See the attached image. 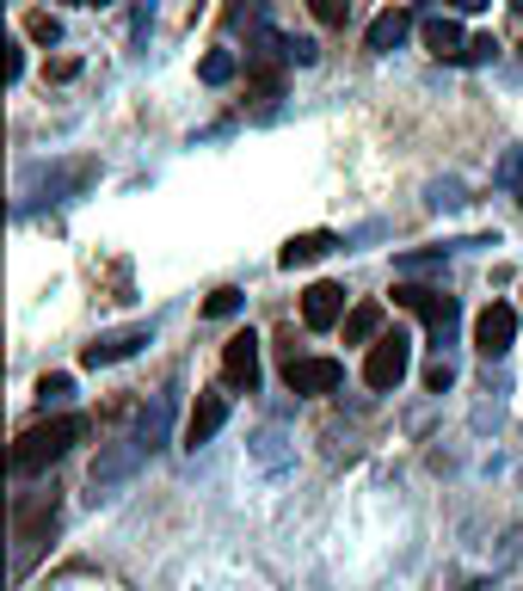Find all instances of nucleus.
Returning <instances> with one entry per match:
<instances>
[{
  "mask_svg": "<svg viewBox=\"0 0 523 591\" xmlns=\"http://www.w3.org/2000/svg\"><path fill=\"white\" fill-rule=\"evenodd\" d=\"M80 438H87V420H80V413H56V420L25 425L20 444H13V468H20V475H38V468H50L56 457H68Z\"/></svg>",
  "mask_w": 523,
  "mask_h": 591,
  "instance_id": "nucleus-1",
  "label": "nucleus"
},
{
  "mask_svg": "<svg viewBox=\"0 0 523 591\" xmlns=\"http://www.w3.org/2000/svg\"><path fill=\"white\" fill-rule=\"evenodd\" d=\"M407 363H412V339L407 333H375L370 358H363V382H370L375 395H388L394 382L407 376Z\"/></svg>",
  "mask_w": 523,
  "mask_h": 591,
  "instance_id": "nucleus-2",
  "label": "nucleus"
},
{
  "mask_svg": "<svg viewBox=\"0 0 523 591\" xmlns=\"http://www.w3.org/2000/svg\"><path fill=\"white\" fill-rule=\"evenodd\" d=\"M345 382V363L339 358H290L283 363V388L290 395H333Z\"/></svg>",
  "mask_w": 523,
  "mask_h": 591,
  "instance_id": "nucleus-3",
  "label": "nucleus"
},
{
  "mask_svg": "<svg viewBox=\"0 0 523 591\" xmlns=\"http://www.w3.org/2000/svg\"><path fill=\"white\" fill-rule=\"evenodd\" d=\"M511 339H518V308L511 303H486L481 314H474V351H481V358H499Z\"/></svg>",
  "mask_w": 523,
  "mask_h": 591,
  "instance_id": "nucleus-4",
  "label": "nucleus"
},
{
  "mask_svg": "<svg viewBox=\"0 0 523 591\" xmlns=\"http://www.w3.org/2000/svg\"><path fill=\"white\" fill-rule=\"evenodd\" d=\"M394 303H400V308H412V314H419V321H425L431 333H449V321H456V303H449L444 290L400 284V290H394Z\"/></svg>",
  "mask_w": 523,
  "mask_h": 591,
  "instance_id": "nucleus-5",
  "label": "nucleus"
},
{
  "mask_svg": "<svg viewBox=\"0 0 523 591\" xmlns=\"http://www.w3.org/2000/svg\"><path fill=\"white\" fill-rule=\"evenodd\" d=\"M136 345H149V326H117V333H99V339L80 351V363H87V370H105V363H124Z\"/></svg>",
  "mask_w": 523,
  "mask_h": 591,
  "instance_id": "nucleus-6",
  "label": "nucleus"
},
{
  "mask_svg": "<svg viewBox=\"0 0 523 591\" xmlns=\"http://www.w3.org/2000/svg\"><path fill=\"white\" fill-rule=\"evenodd\" d=\"M345 314H352V308H345V290H339V284H308V290H302V321L315 326V333L339 326Z\"/></svg>",
  "mask_w": 523,
  "mask_h": 591,
  "instance_id": "nucleus-7",
  "label": "nucleus"
},
{
  "mask_svg": "<svg viewBox=\"0 0 523 591\" xmlns=\"http://www.w3.org/2000/svg\"><path fill=\"white\" fill-rule=\"evenodd\" d=\"M339 247V234L333 229H308V234H290L278 253V266L283 271H302V266H315V259H327V253Z\"/></svg>",
  "mask_w": 523,
  "mask_h": 591,
  "instance_id": "nucleus-8",
  "label": "nucleus"
},
{
  "mask_svg": "<svg viewBox=\"0 0 523 591\" xmlns=\"http://www.w3.org/2000/svg\"><path fill=\"white\" fill-rule=\"evenodd\" d=\"M222 376L234 382V388H253V382H259V339H253V333H234V339L222 345Z\"/></svg>",
  "mask_w": 523,
  "mask_h": 591,
  "instance_id": "nucleus-9",
  "label": "nucleus"
},
{
  "mask_svg": "<svg viewBox=\"0 0 523 591\" xmlns=\"http://www.w3.org/2000/svg\"><path fill=\"white\" fill-rule=\"evenodd\" d=\"M222 420H228V401L222 395H197L191 401V413H186V444L197 450V444H209L216 432H222Z\"/></svg>",
  "mask_w": 523,
  "mask_h": 591,
  "instance_id": "nucleus-10",
  "label": "nucleus"
},
{
  "mask_svg": "<svg viewBox=\"0 0 523 591\" xmlns=\"http://www.w3.org/2000/svg\"><path fill=\"white\" fill-rule=\"evenodd\" d=\"M419 38H425V50H431L437 62H456V56H462V43H468V38H462V25H456V20H444V13L419 25Z\"/></svg>",
  "mask_w": 523,
  "mask_h": 591,
  "instance_id": "nucleus-11",
  "label": "nucleus"
},
{
  "mask_svg": "<svg viewBox=\"0 0 523 591\" xmlns=\"http://www.w3.org/2000/svg\"><path fill=\"white\" fill-rule=\"evenodd\" d=\"M407 31H412V13H407V7H388V13H375V25H370V38H363V43H370L375 56H388Z\"/></svg>",
  "mask_w": 523,
  "mask_h": 591,
  "instance_id": "nucleus-12",
  "label": "nucleus"
},
{
  "mask_svg": "<svg viewBox=\"0 0 523 591\" xmlns=\"http://www.w3.org/2000/svg\"><path fill=\"white\" fill-rule=\"evenodd\" d=\"M339 326H345V345H370L382 333V303H357Z\"/></svg>",
  "mask_w": 523,
  "mask_h": 591,
  "instance_id": "nucleus-13",
  "label": "nucleus"
},
{
  "mask_svg": "<svg viewBox=\"0 0 523 591\" xmlns=\"http://www.w3.org/2000/svg\"><path fill=\"white\" fill-rule=\"evenodd\" d=\"M197 80H204V87H222V80H234V56H228V50H209V56L197 62Z\"/></svg>",
  "mask_w": 523,
  "mask_h": 591,
  "instance_id": "nucleus-14",
  "label": "nucleus"
},
{
  "mask_svg": "<svg viewBox=\"0 0 523 591\" xmlns=\"http://www.w3.org/2000/svg\"><path fill=\"white\" fill-rule=\"evenodd\" d=\"M25 38L31 43H62V20L56 13H25Z\"/></svg>",
  "mask_w": 523,
  "mask_h": 591,
  "instance_id": "nucleus-15",
  "label": "nucleus"
},
{
  "mask_svg": "<svg viewBox=\"0 0 523 591\" xmlns=\"http://www.w3.org/2000/svg\"><path fill=\"white\" fill-rule=\"evenodd\" d=\"M246 87H253V93H259V99H278V87H283V68H278V62H259Z\"/></svg>",
  "mask_w": 523,
  "mask_h": 591,
  "instance_id": "nucleus-16",
  "label": "nucleus"
},
{
  "mask_svg": "<svg viewBox=\"0 0 523 591\" xmlns=\"http://www.w3.org/2000/svg\"><path fill=\"white\" fill-rule=\"evenodd\" d=\"M308 13H315L320 25H345L352 20V0H308Z\"/></svg>",
  "mask_w": 523,
  "mask_h": 591,
  "instance_id": "nucleus-17",
  "label": "nucleus"
},
{
  "mask_svg": "<svg viewBox=\"0 0 523 591\" xmlns=\"http://www.w3.org/2000/svg\"><path fill=\"white\" fill-rule=\"evenodd\" d=\"M493 56H499V43H493V38H468L456 62H462V68H481V62H493Z\"/></svg>",
  "mask_w": 523,
  "mask_h": 591,
  "instance_id": "nucleus-18",
  "label": "nucleus"
},
{
  "mask_svg": "<svg viewBox=\"0 0 523 591\" xmlns=\"http://www.w3.org/2000/svg\"><path fill=\"white\" fill-rule=\"evenodd\" d=\"M234 308H241V290H209V303H204V314H216V321H228V314H234Z\"/></svg>",
  "mask_w": 523,
  "mask_h": 591,
  "instance_id": "nucleus-19",
  "label": "nucleus"
},
{
  "mask_svg": "<svg viewBox=\"0 0 523 591\" xmlns=\"http://www.w3.org/2000/svg\"><path fill=\"white\" fill-rule=\"evenodd\" d=\"M68 395H75V382H68V376H43L38 382V401L43 407H50V401H68Z\"/></svg>",
  "mask_w": 523,
  "mask_h": 591,
  "instance_id": "nucleus-20",
  "label": "nucleus"
},
{
  "mask_svg": "<svg viewBox=\"0 0 523 591\" xmlns=\"http://www.w3.org/2000/svg\"><path fill=\"white\" fill-rule=\"evenodd\" d=\"M449 382H456V370H449V363H431V370H425V388H449Z\"/></svg>",
  "mask_w": 523,
  "mask_h": 591,
  "instance_id": "nucleus-21",
  "label": "nucleus"
},
{
  "mask_svg": "<svg viewBox=\"0 0 523 591\" xmlns=\"http://www.w3.org/2000/svg\"><path fill=\"white\" fill-rule=\"evenodd\" d=\"M75 75H80L75 56H56V62H50V80H75Z\"/></svg>",
  "mask_w": 523,
  "mask_h": 591,
  "instance_id": "nucleus-22",
  "label": "nucleus"
},
{
  "mask_svg": "<svg viewBox=\"0 0 523 591\" xmlns=\"http://www.w3.org/2000/svg\"><path fill=\"white\" fill-rule=\"evenodd\" d=\"M456 7H462V13H481V7H486V0H456Z\"/></svg>",
  "mask_w": 523,
  "mask_h": 591,
  "instance_id": "nucleus-23",
  "label": "nucleus"
},
{
  "mask_svg": "<svg viewBox=\"0 0 523 591\" xmlns=\"http://www.w3.org/2000/svg\"><path fill=\"white\" fill-rule=\"evenodd\" d=\"M68 7H93V0H68Z\"/></svg>",
  "mask_w": 523,
  "mask_h": 591,
  "instance_id": "nucleus-24",
  "label": "nucleus"
},
{
  "mask_svg": "<svg viewBox=\"0 0 523 591\" xmlns=\"http://www.w3.org/2000/svg\"><path fill=\"white\" fill-rule=\"evenodd\" d=\"M511 7H518V20H523V0H511Z\"/></svg>",
  "mask_w": 523,
  "mask_h": 591,
  "instance_id": "nucleus-25",
  "label": "nucleus"
},
{
  "mask_svg": "<svg viewBox=\"0 0 523 591\" xmlns=\"http://www.w3.org/2000/svg\"><path fill=\"white\" fill-rule=\"evenodd\" d=\"M93 7H112V0H93Z\"/></svg>",
  "mask_w": 523,
  "mask_h": 591,
  "instance_id": "nucleus-26",
  "label": "nucleus"
},
{
  "mask_svg": "<svg viewBox=\"0 0 523 591\" xmlns=\"http://www.w3.org/2000/svg\"><path fill=\"white\" fill-rule=\"evenodd\" d=\"M518 204H523V191H518Z\"/></svg>",
  "mask_w": 523,
  "mask_h": 591,
  "instance_id": "nucleus-27",
  "label": "nucleus"
}]
</instances>
